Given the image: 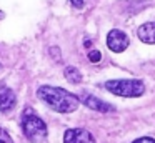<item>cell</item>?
<instances>
[{"label": "cell", "instance_id": "cell-6", "mask_svg": "<svg viewBox=\"0 0 155 143\" xmlns=\"http://www.w3.org/2000/svg\"><path fill=\"white\" fill-rule=\"evenodd\" d=\"M64 143H97L88 130L85 128H68L64 133Z\"/></svg>", "mask_w": 155, "mask_h": 143}, {"label": "cell", "instance_id": "cell-13", "mask_svg": "<svg viewBox=\"0 0 155 143\" xmlns=\"http://www.w3.org/2000/svg\"><path fill=\"white\" fill-rule=\"evenodd\" d=\"M70 2L75 8H82V7H84V0H70Z\"/></svg>", "mask_w": 155, "mask_h": 143}, {"label": "cell", "instance_id": "cell-11", "mask_svg": "<svg viewBox=\"0 0 155 143\" xmlns=\"http://www.w3.org/2000/svg\"><path fill=\"white\" fill-rule=\"evenodd\" d=\"M102 58V53L98 52V50H90L88 52V60H90L92 63H98Z\"/></svg>", "mask_w": 155, "mask_h": 143}, {"label": "cell", "instance_id": "cell-12", "mask_svg": "<svg viewBox=\"0 0 155 143\" xmlns=\"http://www.w3.org/2000/svg\"><path fill=\"white\" fill-rule=\"evenodd\" d=\"M132 143H155V140H153V138H150V136H143V138H137V140H134Z\"/></svg>", "mask_w": 155, "mask_h": 143}, {"label": "cell", "instance_id": "cell-14", "mask_svg": "<svg viewBox=\"0 0 155 143\" xmlns=\"http://www.w3.org/2000/svg\"><path fill=\"white\" fill-rule=\"evenodd\" d=\"M4 17H5V13H4V12H2V10H0V20L4 18Z\"/></svg>", "mask_w": 155, "mask_h": 143}, {"label": "cell", "instance_id": "cell-10", "mask_svg": "<svg viewBox=\"0 0 155 143\" xmlns=\"http://www.w3.org/2000/svg\"><path fill=\"white\" fill-rule=\"evenodd\" d=\"M0 143H14L10 133H8L5 128H2V126H0Z\"/></svg>", "mask_w": 155, "mask_h": 143}, {"label": "cell", "instance_id": "cell-2", "mask_svg": "<svg viewBox=\"0 0 155 143\" xmlns=\"http://www.w3.org/2000/svg\"><path fill=\"white\" fill-rule=\"evenodd\" d=\"M22 133L30 143H44L47 138V125L45 122L34 112V108L27 106L22 113Z\"/></svg>", "mask_w": 155, "mask_h": 143}, {"label": "cell", "instance_id": "cell-3", "mask_svg": "<svg viewBox=\"0 0 155 143\" xmlns=\"http://www.w3.org/2000/svg\"><path fill=\"white\" fill-rule=\"evenodd\" d=\"M105 88L108 90L110 93L114 95H118V96H127V98H134V96H140L143 95L145 92V85L142 80H125V78H120V80H108L105 83Z\"/></svg>", "mask_w": 155, "mask_h": 143}, {"label": "cell", "instance_id": "cell-8", "mask_svg": "<svg viewBox=\"0 0 155 143\" xmlns=\"http://www.w3.org/2000/svg\"><path fill=\"white\" fill-rule=\"evenodd\" d=\"M137 37L148 45L155 43V22H147L143 25H140L137 30Z\"/></svg>", "mask_w": 155, "mask_h": 143}, {"label": "cell", "instance_id": "cell-5", "mask_svg": "<svg viewBox=\"0 0 155 143\" xmlns=\"http://www.w3.org/2000/svg\"><path fill=\"white\" fill-rule=\"evenodd\" d=\"M78 100H80L87 108L94 110V112H100V113L115 112V106L114 105H110V103H107V102H104V100L97 98V96L90 95V93H82V95L78 96Z\"/></svg>", "mask_w": 155, "mask_h": 143}, {"label": "cell", "instance_id": "cell-9", "mask_svg": "<svg viewBox=\"0 0 155 143\" xmlns=\"http://www.w3.org/2000/svg\"><path fill=\"white\" fill-rule=\"evenodd\" d=\"M64 75H65V78L70 83H74V85H77V83L82 82V73H80V70L75 68V67H67Z\"/></svg>", "mask_w": 155, "mask_h": 143}, {"label": "cell", "instance_id": "cell-1", "mask_svg": "<svg viewBox=\"0 0 155 143\" xmlns=\"http://www.w3.org/2000/svg\"><path fill=\"white\" fill-rule=\"evenodd\" d=\"M37 96L48 108L58 113H72L80 105V100H78L77 95L67 92L65 88H60V86L42 85L37 90Z\"/></svg>", "mask_w": 155, "mask_h": 143}, {"label": "cell", "instance_id": "cell-4", "mask_svg": "<svg viewBox=\"0 0 155 143\" xmlns=\"http://www.w3.org/2000/svg\"><path fill=\"white\" fill-rule=\"evenodd\" d=\"M128 43H130V40H128L127 33H124L122 30L114 28V30L108 32V35H107V47L112 50V52L122 53L124 50H127Z\"/></svg>", "mask_w": 155, "mask_h": 143}, {"label": "cell", "instance_id": "cell-7", "mask_svg": "<svg viewBox=\"0 0 155 143\" xmlns=\"http://www.w3.org/2000/svg\"><path fill=\"white\" fill-rule=\"evenodd\" d=\"M17 105V95L7 85H0V112L8 113Z\"/></svg>", "mask_w": 155, "mask_h": 143}]
</instances>
